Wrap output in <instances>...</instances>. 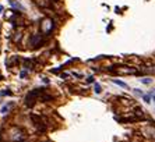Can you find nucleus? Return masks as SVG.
<instances>
[{
	"label": "nucleus",
	"mask_w": 155,
	"mask_h": 142,
	"mask_svg": "<svg viewBox=\"0 0 155 142\" xmlns=\"http://www.w3.org/2000/svg\"><path fill=\"white\" fill-rule=\"evenodd\" d=\"M140 81L143 82V84H144V85H150V84H151V82H152V79L150 78V77H145V78L140 79Z\"/></svg>",
	"instance_id": "7"
},
{
	"label": "nucleus",
	"mask_w": 155,
	"mask_h": 142,
	"mask_svg": "<svg viewBox=\"0 0 155 142\" xmlns=\"http://www.w3.org/2000/svg\"><path fill=\"white\" fill-rule=\"evenodd\" d=\"M134 93H136V95H138V96H144V95H143V92L140 91V89H134Z\"/></svg>",
	"instance_id": "10"
},
{
	"label": "nucleus",
	"mask_w": 155,
	"mask_h": 142,
	"mask_svg": "<svg viewBox=\"0 0 155 142\" xmlns=\"http://www.w3.org/2000/svg\"><path fill=\"white\" fill-rule=\"evenodd\" d=\"M143 98H144V100H145L147 103H150V100H151V95H144Z\"/></svg>",
	"instance_id": "9"
},
{
	"label": "nucleus",
	"mask_w": 155,
	"mask_h": 142,
	"mask_svg": "<svg viewBox=\"0 0 155 142\" xmlns=\"http://www.w3.org/2000/svg\"><path fill=\"white\" fill-rule=\"evenodd\" d=\"M11 107H13V103H8V105H4V106L2 107V110H0V113H2V114H6V113H8V110H10Z\"/></svg>",
	"instance_id": "4"
},
{
	"label": "nucleus",
	"mask_w": 155,
	"mask_h": 142,
	"mask_svg": "<svg viewBox=\"0 0 155 142\" xmlns=\"http://www.w3.org/2000/svg\"><path fill=\"white\" fill-rule=\"evenodd\" d=\"M87 82H94V77H88V78H87Z\"/></svg>",
	"instance_id": "11"
},
{
	"label": "nucleus",
	"mask_w": 155,
	"mask_h": 142,
	"mask_svg": "<svg viewBox=\"0 0 155 142\" xmlns=\"http://www.w3.org/2000/svg\"><path fill=\"white\" fill-rule=\"evenodd\" d=\"M29 43H31V46H32L34 49L39 47L43 43V40H42V35H39V34H36V35H32V38L29 39Z\"/></svg>",
	"instance_id": "2"
},
{
	"label": "nucleus",
	"mask_w": 155,
	"mask_h": 142,
	"mask_svg": "<svg viewBox=\"0 0 155 142\" xmlns=\"http://www.w3.org/2000/svg\"><path fill=\"white\" fill-rule=\"evenodd\" d=\"M20 75H21V78H24V77L27 75V71H21V74H20Z\"/></svg>",
	"instance_id": "12"
},
{
	"label": "nucleus",
	"mask_w": 155,
	"mask_h": 142,
	"mask_svg": "<svg viewBox=\"0 0 155 142\" xmlns=\"http://www.w3.org/2000/svg\"><path fill=\"white\" fill-rule=\"evenodd\" d=\"M95 92H97V93H101L102 92V91H101V85H99V84H95Z\"/></svg>",
	"instance_id": "8"
},
{
	"label": "nucleus",
	"mask_w": 155,
	"mask_h": 142,
	"mask_svg": "<svg viewBox=\"0 0 155 142\" xmlns=\"http://www.w3.org/2000/svg\"><path fill=\"white\" fill-rule=\"evenodd\" d=\"M49 100H52V96L46 95V92H43L42 96H41V102H49Z\"/></svg>",
	"instance_id": "5"
},
{
	"label": "nucleus",
	"mask_w": 155,
	"mask_h": 142,
	"mask_svg": "<svg viewBox=\"0 0 155 142\" xmlns=\"http://www.w3.org/2000/svg\"><path fill=\"white\" fill-rule=\"evenodd\" d=\"M46 89H43V88H41V89H34V91H29L28 92V95L25 96V105L28 107H32L36 103V100H39L41 99V96H42V93L45 92Z\"/></svg>",
	"instance_id": "1"
},
{
	"label": "nucleus",
	"mask_w": 155,
	"mask_h": 142,
	"mask_svg": "<svg viewBox=\"0 0 155 142\" xmlns=\"http://www.w3.org/2000/svg\"><path fill=\"white\" fill-rule=\"evenodd\" d=\"M144 134H145V137H148V138L155 139V127H154V125H150V127H147L144 130Z\"/></svg>",
	"instance_id": "3"
},
{
	"label": "nucleus",
	"mask_w": 155,
	"mask_h": 142,
	"mask_svg": "<svg viewBox=\"0 0 155 142\" xmlns=\"http://www.w3.org/2000/svg\"><path fill=\"white\" fill-rule=\"evenodd\" d=\"M113 82H115V84H117V85H119V86H122V88H129V86H127V84H126V82L119 81V79H113Z\"/></svg>",
	"instance_id": "6"
}]
</instances>
